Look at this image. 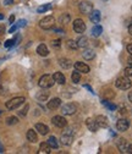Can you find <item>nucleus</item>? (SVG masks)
Segmentation results:
<instances>
[{"instance_id": "8", "label": "nucleus", "mask_w": 132, "mask_h": 154, "mask_svg": "<svg viewBox=\"0 0 132 154\" xmlns=\"http://www.w3.org/2000/svg\"><path fill=\"white\" fill-rule=\"evenodd\" d=\"M73 31L76 33H84L86 25H84V22L81 18L75 20V22H73Z\"/></svg>"}, {"instance_id": "44", "label": "nucleus", "mask_w": 132, "mask_h": 154, "mask_svg": "<svg viewBox=\"0 0 132 154\" xmlns=\"http://www.w3.org/2000/svg\"><path fill=\"white\" fill-rule=\"evenodd\" d=\"M127 153H131L132 154V144H129V147H127Z\"/></svg>"}, {"instance_id": "12", "label": "nucleus", "mask_w": 132, "mask_h": 154, "mask_svg": "<svg viewBox=\"0 0 132 154\" xmlns=\"http://www.w3.org/2000/svg\"><path fill=\"white\" fill-rule=\"evenodd\" d=\"M60 105H61V99L60 98H53L52 100L48 102V109H50V110L58 109Z\"/></svg>"}, {"instance_id": "5", "label": "nucleus", "mask_w": 132, "mask_h": 154, "mask_svg": "<svg viewBox=\"0 0 132 154\" xmlns=\"http://www.w3.org/2000/svg\"><path fill=\"white\" fill-rule=\"evenodd\" d=\"M72 141H73V131L69 128L67 131H65L61 136V143L64 146H71L72 144Z\"/></svg>"}, {"instance_id": "6", "label": "nucleus", "mask_w": 132, "mask_h": 154, "mask_svg": "<svg viewBox=\"0 0 132 154\" xmlns=\"http://www.w3.org/2000/svg\"><path fill=\"white\" fill-rule=\"evenodd\" d=\"M76 111H77V108L72 103H67L61 108V112L64 115H73Z\"/></svg>"}, {"instance_id": "46", "label": "nucleus", "mask_w": 132, "mask_h": 154, "mask_svg": "<svg viewBox=\"0 0 132 154\" xmlns=\"http://www.w3.org/2000/svg\"><path fill=\"white\" fill-rule=\"evenodd\" d=\"M129 33H130V34L132 35V23H131V25L129 26Z\"/></svg>"}, {"instance_id": "9", "label": "nucleus", "mask_w": 132, "mask_h": 154, "mask_svg": "<svg viewBox=\"0 0 132 154\" xmlns=\"http://www.w3.org/2000/svg\"><path fill=\"white\" fill-rule=\"evenodd\" d=\"M130 127V121L127 119H120L116 122V128L120 131V132H125L127 131Z\"/></svg>"}, {"instance_id": "1", "label": "nucleus", "mask_w": 132, "mask_h": 154, "mask_svg": "<svg viewBox=\"0 0 132 154\" xmlns=\"http://www.w3.org/2000/svg\"><path fill=\"white\" fill-rule=\"evenodd\" d=\"M54 82L55 81L53 78V76H50V75H43L39 78L38 84H39V87L42 89H48V88H50V87H53Z\"/></svg>"}, {"instance_id": "37", "label": "nucleus", "mask_w": 132, "mask_h": 154, "mask_svg": "<svg viewBox=\"0 0 132 154\" xmlns=\"http://www.w3.org/2000/svg\"><path fill=\"white\" fill-rule=\"evenodd\" d=\"M26 23H27V21H26V20H20V21L17 22V27H18V28L24 27V26H26Z\"/></svg>"}, {"instance_id": "19", "label": "nucleus", "mask_w": 132, "mask_h": 154, "mask_svg": "<svg viewBox=\"0 0 132 154\" xmlns=\"http://www.w3.org/2000/svg\"><path fill=\"white\" fill-rule=\"evenodd\" d=\"M35 130H37L40 135L44 136L49 132V127L47 125H44V124H35Z\"/></svg>"}, {"instance_id": "43", "label": "nucleus", "mask_w": 132, "mask_h": 154, "mask_svg": "<svg viewBox=\"0 0 132 154\" xmlns=\"http://www.w3.org/2000/svg\"><path fill=\"white\" fill-rule=\"evenodd\" d=\"M9 21H10V23H14V21H15V16H14V15H12V16H10Z\"/></svg>"}, {"instance_id": "4", "label": "nucleus", "mask_w": 132, "mask_h": 154, "mask_svg": "<svg viewBox=\"0 0 132 154\" xmlns=\"http://www.w3.org/2000/svg\"><path fill=\"white\" fill-rule=\"evenodd\" d=\"M39 26H40V28H43V29L54 28V26H55V18L53 16H45L44 18L40 20Z\"/></svg>"}, {"instance_id": "36", "label": "nucleus", "mask_w": 132, "mask_h": 154, "mask_svg": "<svg viewBox=\"0 0 132 154\" xmlns=\"http://www.w3.org/2000/svg\"><path fill=\"white\" fill-rule=\"evenodd\" d=\"M5 48H10V47H12V45H15V40L14 39H9L5 42Z\"/></svg>"}, {"instance_id": "23", "label": "nucleus", "mask_w": 132, "mask_h": 154, "mask_svg": "<svg viewBox=\"0 0 132 154\" xmlns=\"http://www.w3.org/2000/svg\"><path fill=\"white\" fill-rule=\"evenodd\" d=\"M94 51L92 50V49H84V51L82 53V56L86 59V60H92V59H94Z\"/></svg>"}, {"instance_id": "38", "label": "nucleus", "mask_w": 132, "mask_h": 154, "mask_svg": "<svg viewBox=\"0 0 132 154\" xmlns=\"http://www.w3.org/2000/svg\"><path fill=\"white\" fill-rule=\"evenodd\" d=\"M27 110H28V105H26V108H24V109H23V110H21V111H20V115H22V116H24V115H26V114H27Z\"/></svg>"}, {"instance_id": "31", "label": "nucleus", "mask_w": 132, "mask_h": 154, "mask_svg": "<svg viewBox=\"0 0 132 154\" xmlns=\"http://www.w3.org/2000/svg\"><path fill=\"white\" fill-rule=\"evenodd\" d=\"M50 9H52V5H50V4H47V5H43V6H39V7L37 9V11H38L39 14H42V12L48 11V10H50Z\"/></svg>"}, {"instance_id": "50", "label": "nucleus", "mask_w": 132, "mask_h": 154, "mask_svg": "<svg viewBox=\"0 0 132 154\" xmlns=\"http://www.w3.org/2000/svg\"><path fill=\"white\" fill-rule=\"evenodd\" d=\"M3 18H4V16H3L1 14H0V20H3Z\"/></svg>"}, {"instance_id": "40", "label": "nucleus", "mask_w": 132, "mask_h": 154, "mask_svg": "<svg viewBox=\"0 0 132 154\" xmlns=\"http://www.w3.org/2000/svg\"><path fill=\"white\" fill-rule=\"evenodd\" d=\"M54 31H55L56 33H59V34H64V33H65L64 31H63V29H60V28H54Z\"/></svg>"}, {"instance_id": "20", "label": "nucleus", "mask_w": 132, "mask_h": 154, "mask_svg": "<svg viewBox=\"0 0 132 154\" xmlns=\"http://www.w3.org/2000/svg\"><path fill=\"white\" fill-rule=\"evenodd\" d=\"M37 53L40 56H47L49 54V49L47 48V45H45V44H39L38 48H37Z\"/></svg>"}, {"instance_id": "45", "label": "nucleus", "mask_w": 132, "mask_h": 154, "mask_svg": "<svg viewBox=\"0 0 132 154\" xmlns=\"http://www.w3.org/2000/svg\"><path fill=\"white\" fill-rule=\"evenodd\" d=\"M4 31H5V27H4V25L0 26V33H4Z\"/></svg>"}, {"instance_id": "42", "label": "nucleus", "mask_w": 132, "mask_h": 154, "mask_svg": "<svg viewBox=\"0 0 132 154\" xmlns=\"http://www.w3.org/2000/svg\"><path fill=\"white\" fill-rule=\"evenodd\" d=\"M127 51H129V53H130V54L132 55V43L127 45Z\"/></svg>"}, {"instance_id": "14", "label": "nucleus", "mask_w": 132, "mask_h": 154, "mask_svg": "<svg viewBox=\"0 0 132 154\" xmlns=\"http://www.w3.org/2000/svg\"><path fill=\"white\" fill-rule=\"evenodd\" d=\"M95 121H97V124H98L99 127H103V128H104V127H108V125H109L108 117L104 116V115L97 116V117H95Z\"/></svg>"}, {"instance_id": "11", "label": "nucleus", "mask_w": 132, "mask_h": 154, "mask_svg": "<svg viewBox=\"0 0 132 154\" xmlns=\"http://www.w3.org/2000/svg\"><path fill=\"white\" fill-rule=\"evenodd\" d=\"M75 69H76V71L82 72V74H88L89 72V66L87 64L82 63V61H77V63L75 64Z\"/></svg>"}, {"instance_id": "3", "label": "nucleus", "mask_w": 132, "mask_h": 154, "mask_svg": "<svg viewBox=\"0 0 132 154\" xmlns=\"http://www.w3.org/2000/svg\"><path fill=\"white\" fill-rule=\"evenodd\" d=\"M24 100L26 99H24L23 97H16V98H12L9 102H6V108L9 110H15V109H17L20 105H22L24 103Z\"/></svg>"}, {"instance_id": "30", "label": "nucleus", "mask_w": 132, "mask_h": 154, "mask_svg": "<svg viewBox=\"0 0 132 154\" xmlns=\"http://www.w3.org/2000/svg\"><path fill=\"white\" fill-rule=\"evenodd\" d=\"M71 80H72L73 83H78L80 80H81V76H80V72H78V71H76V72H72V75H71Z\"/></svg>"}, {"instance_id": "17", "label": "nucleus", "mask_w": 132, "mask_h": 154, "mask_svg": "<svg viewBox=\"0 0 132 154\" xmlns=\"http://www.w3.org/2000/svg\"><path fill=\"white\" fill-rule=\"evenodd\" d=\"M53 78H54V81L56 82V83H59V84H65V82H66L65 75L61 74V72H55V74L53 75Z\"/></svg>"}, {"instance_id": "29", "label": "nucleus", "mask_w": 132, "mask_h": 154, "mask_svg": "<svg viewBox=\"0 0 132 154\" xmlns=\"http://www.w3.org/2000/svg\"><path fill=\"white\" fill-rule=\"evenodd\" d=\"M66 47H67L69 49H71V50H76V49L78 48V45H77V42H75V40L70 39V40H67V42H66Z\"/></svg>"}, {"instance_id": "22", "label": "nucleus", "mask_w": 132, "mask_h": 154, "mask_svg": "<svg viewBox=\"0 0 132 154\" xmlns=\"http://www.w3.org/2000/svg\"><path fill=\"white\" fill-rule=\"evenodd\" d=\"M50 149H52V147L48 144V142L45 143L43 142L42 144L39 146V153H43V154H49L50 153Z\"/></svg>"}, {"instance_id": "39", "label": "nucleus", "mask_w": 132, "mask_h": 154, "mask_svg": "<svg viewBox=\"0 0 132 154\" xmlns=\"http://www.w3.org/2000/svg\"><path fill=\"white\" fill-rule=\"evenodd\" d=\"M18 29V27H17V25H15V26H12L11 28H10V31H9V33H14L15 31H17Z\"/></svg>"}, {"instance_id": "48", "label": "nucleus", "mask_w": 132, "mask_h": 154, "mask_svg": "<svg viewBox=\"0 0 132 154\" xmlns=\"http://www.w3.org/2000/svg\"><path fill=\"white\" fill-rule=\"evenodd\" d=\"M129 64H130V65H132V55L130 56V59H129Z\"/></svg>"}, {"instance_id": "32", "label": "nucleus", "mask_w": 132, "mask_h": 154, "mask_svg": "<svg viewBox=\"0 0 132 154\" xmlns=\"http://www.w3.org/2000/svg\"><path fill=\"white\" fill-rule=\"evenodd\" d=\"M17 122H18V119L16 116H9L6 119V124L7 125H15V124H17Z\"/></svg>"}, {"instance_id": "21", "label": "nucleus", "mask_w": 132, "mask_h": 154, "mask_svg": "<svg viewBox=\"0 0 132 154\" xmlns=\"http://www.w3.org/2000/svg\"><path fill=\"white\" fill-rule=\"evenodd\" d=\"M27 140L32 143H35L38 141V137H37V133H35L34 130H28L27 131Z\"/></svg>"}, {"instance_id": "41", "label": "nucleus", "mask_w": 132, "mask_h": 154, "mask_svg": "<svg viewBox=\"0 0 132 154\" xmlns=\"http://www.w3.org/2000/svg\"><path fill=\"white\" fill-rule=\"evenodd\" d=\"M4 4L5 5H11V4H14V0H4Z\"/></svg>"}, {"instance_id": "47", "label": "nucleus", "mask_w": 132, "mask_h": 154, "mask_svg": "<svg viewBox=\"0 0 132 154\" xmlns=\"http://www.w3.org/2000/svg\"><path fill=\"white\" fill-rule=\"evenodd\" d=\"M129 100L132 103V92H130V93H129Z\"/></svg>"}, {"instance_id": "33", "label": "nucleus", "mask_w": 132, "mask_h": 154, "mask_svg": "<svg viewBox=\"0 0 132 154\" xmlns=\"http://www.w3.org/2000/svg\"><path fill=\"white\" fill-rule=\"evenodd\" d=\"M103 105L108 108L109 110H115L116 109V105L115 104H111V103H109L108 100H103Z\"/></svg>"}, {"instance_id": "16", "label": "nucleus", "mask_w": 132, "mask_h": 154, "mask_svg": "<svg viewBox=\"0 0 132 154\" xmlns=\"http://www.w3.org/2000/svg\"><path fill=\"white\" fill-rule=\"evenodd\" d=\"M59 65L61 66L63 69L67 70V69H70L73 64H72V61H71L70 59H67V58H61V59H59Z\"/></svg>"}, {"instance_id": "35", "label": "nucleus", "mask_w": 132, "mask_h": 154, "mask_svg": "<svg viewBox=\"0 0 132 154\" xmlns=\"http://www.w3.org/2000/svg\"><path fill=\"white\" fill-rule=\"evenodd\" d=\"M125 75L127 77H132V65L127 66V67L125 69Z\"/></svg>"}, {"instance_id": "25", "label": "nucleus", "mask_w": 132, "mask_h": 154, "mask_svg": "<svg viewBox=\"0 0 132 154\" xmlns=\"http://www.w3.org/2000/svg\"><path fill=\"white\" fill-rule=\"evenodd\" d=\"M77 45H78V48H87V45H88V39L86 38V37H80L77 40Z\"/></svg>"}, {"instance_id": "27", "label": "nucleus", "mask_w": 132, "mask_h": 154, "mask_svg": "<svg viewBox=\"0 0 132 154\" xmlns=\"http://www.w3.org/2000/svg\"><path fill=\"white\" fill-rule=\"evenodd\" d=\"M101 32H103V27L99 26V25H95L92 28V35L93 37H99V35L101 34Z\"/></svg>"}, {"instance_id": "15", "label": "nucleus", "mask_w": 132, "mask_h": 154, "mask_svg": "<svg viewBox=\"0 0 132 154\" xmlns=\"http://www.w3.org/2000/svg\"><path fill=\"white\" fill-rule=\"evenodd\" d=\"M86 124H87V127L89 128L92 132H94V131H98V128H99V126H98V124H97V121H95V119H87V121H86Z\"/></svg>"}, {"instance_id": "2", "label": "nucleus", "mask_w": 132, "mask_h": 154, "mask_svg": "<svg viewBox=\"0 0 132 154\" xmlns=\"http://www.w3.org/2000/svg\"><path fill=\"white\" fill-rule=\"evenodd\" d=\"M115 86L121 91H127L132 87V83H131V81L129 80V77L126 76V77H119V78L116 80V82H115Z\"/></svg>"}, {"instance_id": "10", "label": "nucleus", "mask_w": 132, "mask_h": 154, "mask_svg": "<svg viewBox=\"0 0 132 154\" xmlns=\"http://www.w3.org/2000/svg\"><path fill=\"white\" fill-rule=\"evenodd\" d=\"M52 122L56 127H60V128L66 127V125H67V121H66V119L63 116H54L52 119Z\"/></svg>"}, {"instance_id": "49", "label": "nucleus", "mask_w": 132, "mask_h": 154, "mask_svg": "<svg viewBox=\"0 0 132 154\" xmlns=\"http://www.w3.org/2000/svg\"><path fill=\"white\" fill-rule=\"evenodd\" d=\"M3 152H4V148H3L1 144H0V153H3Z\"/></svg>"}, {"instance_id": "26", "label": "nucleus", "mask_w": 132, "mask_h": 154, "mask_svg": "<svg viewBox=\"0 0 132 154\" xmlns=\"http://www.w3.org/2000/svg\"><path fill=\"white\" fill-rule=\"evenodd\" d=\"M48 144L53 148V149H58L59 148V142H58V140L55 138L54 136H52V137H49V140H48Z\"/></svg>"}, {"instance_id": "28", "label": "nucleus", "mask_w": 132, "mask_h": 154, "mask_svg": "<svg viewBox=\"0 0 132 154\" xmlns=\"http://www.w3.org/2000/svg\"><path fill=\"white\" fill-rule=\"evenodd\" d=\"M70 20H71V17H70L69 14H63L61 16H60L59 21H60V23H61V25H66V23L70 22Z\"/></svg>"}, {"instance_id": "34", "label": "nucleus", "mask_w": 132, "mask_h": 154, "mask_svg": "<svg viewBox=\"0 0 132 154\" xmlns=\"http://www.w3.org/2000/svg\"><path fill=\"white\" fill-rule=\"evenodd\" d=\"M52 47L55 48V49H59L60 47H61V40H60V39L53 40V42H52Z\"/></svg>"}, {"instance_id": "18", "label": "nucleus", "mask_w": 132, "mask_h": 154, "mask_svg": "<svg viewBox=\"0 0 132 154\" xmlns=\"http://www.w3.org/2000/svg\"><path fill=\"white\" fill-rule=\"evenodd\" d=\"M89 20L93 23H98L100 21V11H98V10H93V11L89 14Z\"/></svg>"}, {"instance_id": "24", "label": "nucleus", "mask_w": 132, "mask_h": 154, "mask_svg": "<svg viewBox=\"0 0 132 154\" xmlns=\"http://www.w3.org/2000/svg\"><path fill=\"white\" fill-rule=\"evenodd\" d=\"M48 97H49V92H47V91H40V92H38L37 93V99L39 100V102H45L48 99Z\"/></svg>"}, {"instance_id": "7", "label": "nucleus", "mask_w": 132, "mask_h": 154, "mask_svg": "<svg viewBox=\"0 0 132 154\" xmlns=\"http://www.w3.org/2000/svg\"><path fill=\"white\" fill-rule=\"evenodd\" d=\"M80 11H81V14L89 15L90 12L93 11V5L90 4L89 1H81V4H80Z\"/></svg>"}, {"instance_id": "13", "label": "nucleus", "mask_w": 132, "mask_h": 154, "mask_svg": "<svg viewBox=\"0 0 132 154\" xmlns=\"http://www.w3.org/2000/svg\"><path fill=\"white\" fill-rule=\"evenodd\" d=\"M116 144H118V148H119V151H120L121 153H127L129 143H127V141H126L125 138H120Z\"/></svg>"}]
</instances>
